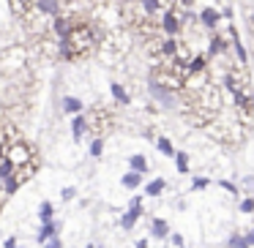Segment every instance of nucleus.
I'll return each instance as SVG.
<instances>
[{
    "mask_svg": "<svg viewBox=\"0 0 254 248\" xmlns=\"http://www.w3.org/2000/svg\"><path fill=\"white\" fill-rule=\"evenodd\" d=\"M148 93L153 96V101H159L164 109H178V96L175 90H170V85H164L161 79H150L148 82Z\"/></svg>",
    "mask_w": 254,
    "mask_h": 248,
    "instance_id": "1",
    "label": "nucleus"
},
{
    "mask_svg": "<svg viewBox=\"0 0 254 248\" xmlns=\"http://www.w3.org/2000/svg\"><path fill=\"white\" fill-rule=\"evenodd\" d=\"M8 158L14 161V166H25V164H36V153L33 148H30L28 142H22V139H17V142L8 145Z\"/></svg>",
    "mask_w": 254,
    "mask_h": 248,
    "instance_id": "2",
    "label": "nucleus"
},
{
    "mask_svg": "<svg viewBox=\"0 0 254 248\" xmlns=\"http://www.w3.org/2000/svg\"><path fill=\"white\" fill-rule=\"evenodd\" d=\"M181 28H183V22H181V17H178L175 11H164V14H161V30H164L167 36H178V33H181Z\"/></svg>",
    "mask_w": 254,
    "mask_h": 248,
    "instance_id": "3",
    "label": "nucleus"
},
{
    "mask_svg": "<svg viewBox=\"0 0 254 248\" xmlns=\"http://www.w3.org/2000/svg\"><path fill=\"white\" fill-rule=\"evenodd\" d=\"M197 22L202 25V28H208V30H213L216 25L221 22V11H216V8H210V6H205L202 11L197 14Z\"/></svg>",
    "mask_w": 254,
    "mask_h": 248,
    "instance_id": "4",
    "label": "nucleus"
},
{
    "mask_svg": "<svg viewBox=\"0 0 254 248\" xmlns=\"http://www.w3.org/2000/svg\"><path fill=\"white\" fill-rule=\"evenodd\" d=\"M139 215H142V204H128V210L123 213V218H121V226L123 229H134V224L139 221Z\"/></svg>",
    "mask_w": 254,
    "mask_h": 248,
    "instance_id": "5",
    "label": "nucleus"
},
{
    "mask_svg": "<svg viewBox=\"0 0 254 248\" xmlns=\"http://www.w3.org/2000/svg\"><path fill=\"white\" fill-rule=\"evenodd\" d=\"M224 52H227L224 36L213 33V36H210V44H208V52H205V55H208V57H219V55H224Z\"/></svg>",
    "mask_w": 254,
    "mask_h": 248,
    "instance_id": "6",
    "label": "nucleus"
},
{
    "mask_svg": "<svg viewBox=\"0 0 254 248\" xmlns=\"http://www.w3.org/2000/svg\"><path fill=\"white\" fill-rule=\"evenodd\" d=\"M150 235L159 237V240L170 237V224H167L164 218H153V221H150Z\"/></svg>",
    "mask_w": 254,
    "mask_h": 248,
    "instance_id": "7",
    "label": "nucleus"
},
{
    "mask_svg": "<svg viewBox=\"0 0 254 248\" xmlns=\"http://www.w3.org/2000/svg\"><path fill=\"white\" fill-rule=\"evenodd\" d=\"M230 39H232V47H235V55H238V60L246 66V47H243V41H241V36H238V30L235 28H230Z\"/></svg>",
    "mask_w": 254,
    "mask_h": 248,
    "instance_id": "8",
    "label": "nucleus"
},
{
    "mask_svg": "<svg viewBox=\"0 0 254 248\" xmlns=\"http://www.w3.org/2000/svg\"><path fill=\"white\" fill-rule=\"evenodd\" d=\"M159 52L161 55H167V57H175L178 52H181V47H178V41H175V36H167L164 41H161V47H159Z\"/></svg>",
    "mask_w": 254,
    "mask_h": 248,
    "instance_id": "9",
    "label": "nucleus"
},
{
    "mask_svg": "<svg viewBox=\"0 0 254 248\" xmlns=\"http://www.w3.org/2000/svg\"><path fill=\"white\" fill-rule=\"evenodd\" d=\"M110 90H112V99H115L118 104H131V96L126 93V88H123L121 82H112Z\"/></svg>",
    "mask_w": 254,
    "mask_h": 248,
    "instance_id": "10",
    "label": "nucleus"
},
{
    "mask_svg": "<svg viewBox=\"0 0 254 248\" xmlns=\"http://www.w3.org/2000/svg\"><path fill=\"white\" fill-rule=\"evenodd\" d=\"M164 188H167V180L164 177H156V180H150L148 186H145V194H148V197H161Z\"/></svg>",
    "mask_w": 254,
    "mask_h": 248,
    "instance_id": "11",
    "label": "nucleus"
},
{
    "mask_svg": "<svg viewBox=\"0 0 254 248\" xmlns=\"http://www.w3.org/2000/svg\"><path fill=\"white\" fill-rule=\"evenodd\" d=\"M208 60H210L208 55H194L191 60H189V74H199V71H205V68H208Z\"/></svg>",
    "mask_w": 254,
    "mask_h": 248,
    "instance_id": "12",
    "label": "nucleus"
},
{
    "mask_svg": "<svg viewBox=\"0 0 254 248\" xmlns=\"http://www.w3.org/2000/svg\"><path fill=\"white\" fill-rule=\"evenodd\" d=\"M88 117H85V115H77V117H74V120H71V131H74V139H82V134L85 131H88Z\"/></svg>",
    "mask_w": 254,
    "mask_h": 248,
    "instance_id": "13",
    "label": "nucleus"
},
{
    "mask_svg": "<svg viewBox=\"0 0 254 248\" xmlns=\"http://www.w3.org/2000/svg\"><path fill=\"white\" fill-rule=\"evenodd\" d=\"M61 104H63V112H68V115H79V112H82V101L74 99V96H66Z\"/></svg>",
    "mask_w": 254,
    "mask_h": 248,
    "instance_id": "14",
    "label": "nucleus"
},
{
    "mask_svg": "<svg viewBox=\"0 0 254 248\" xmlns=\"http://www.w3.org/2000/svg\"><path fill=\"white\" fill-rule=\"evenodd\" d=\"M123 186H126V188H131V191H134V188H139V186H142V172H126V175H123Z\"/></svg>",
    "mask_w": 254,
    "mask_h": 248,
    "instance_id": "15",
    "label": "nucleus"
},
{
    "mask_svg": "<svg viewBox=\"0 0 254 248\" xmlns=\"http://www.w3.org/2000/svg\"><path fill=\"white\" fill-rule=\"evenodd\" d=\"M139 6H142V11H145V17H156V14L161 11V0H139Z\"/></svg>",
    "mask_w": 254,
    "mask_h": 248,
    "instance_id": "16",
    "label": "nucleus"
},
{
    "mask_svg": "<svg viewBox=\"0 0 254 248\" xmlns=\"http://www.w3.org/2000/svg\"><path fill=\"white\" fill-rule=\"evenodd\" d=\"M156 148H159L161 155H170V158H175V148H172V142L167 137H159L156 139Z\"/></svg>",
    "mask_w": 254,
    "mask_h": 248,
    "instance_id": "17",
    "label": "nucleus"
},
{
    "mask_svg": "<svg viewBox=\"0 0 254 248\" xmlns=\"http://www.w3.org/2000/svg\"><path fill=\"white\" fill-rule=\"evenodd\" d=\"M128 166H131L134 172H142V175H145V172H148V158L137 153V155H131V158H128Z\"/></svg>",
    "mask_w": 254,
    "mask_h": 248,
    "instance_id": "18",
    "label": "nucleus"
},
{
    "mask_svg": "<svg viewBox=\"0 0 254 248\" xmlns=\"http://www.w3.org/2000/svg\"><path fill=\"white\" fill-rule=\"evenodd\" d=\"M55 232H58V226L52 224V221H47V224L39 229V235H36V237H39V243H47L50 237H55Z\"/></svg>",
    "mask_w": 254,
    "mask_h": 248,
    "instance_id": "19",
    "label": "nucleus"
},
{
    "mask_svg": "<svg viewBox=\"0 0 254 248\" xmlns=\"http://www.w3.org/2000/svg\"><path fill=\"white\" fill-rule=\"evenodd\" d=\"M175 166H178L181 175H189V172H191V169H189V155L183 153V150H181V153H175Z\"/></svg>",
    "mask_w": 254,
    "mask_h": 248,
    "instance_id": "20",
    "label": "nucleus"
},
{
    "mask_svg": "<svg viewBox=\"0 0 254 248\" xmlns=\"http://www.w3.org/2000/svg\"><path fill=\"white\" fill-rule=\"evenodd\" d=\"M227 248H252L246 240V235H230V240H227Z\"/></svg>",
    "mask_w": 254,
    "mask_h": 248,
    "instance_id": "21",
    "label": "nucleus"
},
{
    "mask_svg": "<svg viewBox=\"0 0 254 248\" xmlns=\"http://www.w3.org/2000/svg\"><path fill=\"white\" fill-rule=\"evenodd\" d=\"M219 188H221V191H227L230 197H238V194H241V188H238L235 183H230V180H219Z\"/></svg>",
    "mask_w": 254,
    "mask_h": 248,
    "instance_id": "22",
    "label": "nucleus"
},
{
    "mask_svg": "<svg viewBox=\"0 0 254 248\" xmlns=\"http://www.w3.org/2000/svg\"><path fill=\"white\" fill-rule=\"evenodd\" d=\"M52 213H55V210H52V204H50V202H44V204L39 207V218L44 221V224H47V221H52Z\"/></svg>",
    "mask_w": 254,
    "mask_h": 248,
    "instance_id": "23",
    "label": "nucleus"
},
{
    "mask_svg": "<svg viewBox=\"0 0 254 248\" xmlns=\"http://www.w3.org/2000/svg\"><path fill=\"white\" fill-rule=\"evenodd\" d=\"M208 186H210L208 177H194L191 180V191H202V188H208Z\"/></svg>",
    "mask_w": 254,
    "mask_h": 248,
    "instance_id": "24",
    "label": "nucleus"
},
{
    "mask_svg": "<svg viewBox=\"0 0 254 248\" xmlns=\"http://www.w3.org/2000/svg\"><path fill=\"white\" fill-rule=\"evenodd\" d=\"M101 150H104V142H101V137H99V139H93V145H90V155H93V158H99Z\"/></svg>",
    "mask_w": 254,
    "mask_h": 248,
    "instance_id": "25",
    "label": "nucleus"
},
{
    "mask_svg": "<svg viewBox=\"0 0 254 248\" xmlns=\"http://www.w3.org/2000/svg\"><path fill=\"white\" fill-rule=\"evenodd\" d=\"M241 213H254V199L252 197H246V199H243V202H241Z\"/></svg>",
    "mask_w": 254,
    "mask_h": 248,
    "instance_id": "26",
    "label": "nucleus"
},
{
    "mask_svg": "<svg viewBox=\"0 0 254 248\" xmlns=\"http://www.w3.org/2000/svg\"><path fill=\"white\" fill-rule=\"evenodd\" d=\"M170 240H172V246H175V248H183V246H186L183 235H172V232H170Z\"/></svg>",
    "mask_w": 254,
    "mask_h": 248,
    "instance_id": "27",
    "label": "nucleus"
},
{
    "mask_svg": "<svg viewBox=\"0 0 254 248\" xmlns=\"http://www.w3.org/2000/svg\"><path fill=\"white\" fill-rule=\"evenodd\" d=\"M47 248H63V243H61V237H50V240H47Z\"/></svg>",
    "mask_w": 254,
    "mask_h": 248,
    "instance_id": "28",
    "label": "nucleus"
},
{
    "mask_svg": "<svg viewBox=\"0 0 254 248\" xmlns=\"http://www.w3.org/2000/svg\"><path fill=\"white\" fill-rule=\"evenodd\" d=\"M194 17H197V14H191V11H183V14H181V22H183V25H189V22H194Z\"/></svg>",
    "mask_w": 254,
    "mask_h": 248,
    "instance_id": "29",
    "label": "nucleus"
},
{
    "mask_svg": "<svg viewBox=\"0 0 254 248\" xmlns=\"http://www.w3.org/2000/svg\"><path fill=\"white\" fill-rule=\"evenodd\" d=\"M241 186H243V191H246V188L252 191V188H254V177H252V175H249V177H243V183H241Z\"/></svg>",
    "mask_w": 254,
    "mask_h": 248,
    "instance_id": "30",
    "label": "nucleus"
},
{
    "mask_svg": "<svg viewBox=\"0 0 254 248\" xmlns=\"http://www.w3.org/2000/svg\"><path fill=\"white\" fill-rule=\"evenodd\" d=\"M221 17H224V19H232V17H235V11H232V6H227L224 11H221Z\"/></svg>",
    "mask_w": 254,
    "mask_h": 248,
    "instance_id": "31",
    "label": "nucleus"
},
{
    "mask_svg": "<svg viewBox=\"0 0 254 248\" xmlns=\"http://www.w3.org/2000/svg\"><path fill=\"white\" fill-rule=\"evenodd\" d=\"M63 199H74V188H66V191H63Z\"/></svg>",
    "mask_w": 254,
    "mask_h": 248,
    "instance_id": "32",
    "label": "nucleus"
},
{
    "mask_svg": "<svg viewBox=\"0 0 254 248\" xmlns=\"http://www.w3.org/2000/svg\"><path fill=\"white\" fill-rule=\"evenodd\" d=\"M246 240H249V246H254V229L246 232Z\"/></svg>",
    "mask_w": 254,
    "mask_h": 248,
    "instance_id": "33",
    "label": "nucleus"
},
{
    "mask_svg": "<svg viewBox=\"0 0 254 248\" xmlns=\"http://www.w3.org/2000/svg\"><path fill=\"white\" fill-rule=\"evenodd\" d=\"M249 112H252V117H254V96L249 99Z\"/></svg>",
    "mask_w": 254,
    "mask_h": 248,
    "instance_id": "34",
    "label": "nucleus"
},
{
    "mask_svg": "<svg viewBox=\"0 0 254 248\" xmlns=\"http://www.w3.org/2000/svg\"><path fill=\"white\" fill-rule=\"evenodd\" d=\"M6 248H17V240H14V237H11V240L6 243Z\"/></svg>",
    "mask_w": 254,
    "mask_h": 248,
    "instance_id": "35",
    "label": "nucleus"
},
{
    "mask_svg": "<svg viewBox=\"0 0 254 248\" xmlns=\"http://www.w3.org/2000/svg\"><path fill=\"white\" fill-rule=\"evenodd\" d=\"M137 248H148V240H137Z\"/></svg>",
    "mask_w": 254,
    "mask_h": 248,
    "instance_id": "36",
    "label": "nucleus"
},
{
    "mask_svg": "<svg viewBox=\"0 0 254 248\" xmlns=\"http://www.w3.org/2000/svg\"><path fill=\"white\" fill-rule=\"evenodd\" d=\"M252 25H254V11H252Z\"/></svg>",
    "mask_w": 254,
    "mask_h": 248,
    "instance_id": "37",
    "label": "nucleus"
},
{
    "mask_svg": "<svg viewBox=\"0 0 254 248\" xmlns=\"http://www.w3.org/2000/svg\"><path fill=\"white\" fill-rule=\"evenodd\" d=\"M88 248H96V246H88Z\"/></svg>",
    "mask_w": 254,
    "mask_h": 248,
    "instance_id": "38",
    "label": "nucleus"
}]
</instances>
